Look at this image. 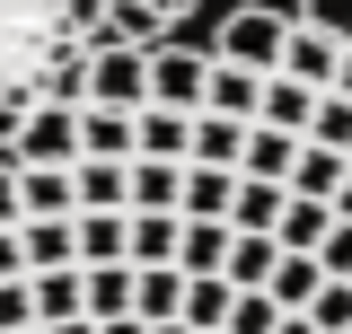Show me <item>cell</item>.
I'll return each mask as SVG.
<instances>
[{
    "label": "cell",
    "instance_id": "obj_1",
    "mask_svg": "<svg viewBox=\"0 0 352 334\" xmlns=\"http://www.w3.org/2000/svg\"><path fill=\"white\" fill-rule=\"evenodd\" d=\"M97 36V0H0V150L36 106H80Z\"/></svg>",
    "mask_w": 352,
    "mask_h": 334
},
{
    "label": "cell",
    "instance_id": "obj_2",
    "mask_svg": "<svg viewBox=\"0 0 352 334\" xmlns=\"http://www.w3.org/2000/svg\"><path fill=\"white\" fill-rule=\"evenodd\" d=\"M282 44H291V9H264V0H247V9H229L220 18V62H238V71H282Z\"/></svg>",
    "mask_w": 352,
    "mask_h": 334
},
{
    "label": "cell",
    "instance_id": "obj_3",
    "mask_svg": "<svg viewBox=\"0 0 352 334\" xmlns=\"http://www.w3.org/2000/svg\"><path fill=\"white\" fill-rule=\"evenodd\" d=\"M80 106H150V44L97 36V53H88V88H80Z\"/></svg>",
    "mask_w": 352,
    "mask_h": 334
},
{
    "label": "cell",
    "instance_id": "obj_4",
    "mask_svg": "<svg viewBox=\"0 0 352 334\" xmlns=\"http://www.w3.org/2000/svg\"><path fill=\"white\" fill-rule=\"evenodd\" d=\"M203 88H212V44H150V106L203 115Z\"/></svg>",
    "mask_w": 352,
    "mask_h": 334
},
{
    "label": "cell",
    "instance_id": "obj_5",
    "mask_svg": "<svg viewBox=\"0 0 352 334\" xmlns=\"http://www.w3.org/2000/svg\"><path fill=\"white\" fill-rule=\"evenodd\" d=\"M80 159V106H36L9 132V167H71Z\"/></svg>",
    "mask_w": 352,
    "mask_h": 334
},
{
    "label": "cell",
    "instance_id": "obj_6",
    "mask_svg": "<svg viewBox=\"0 0 352 334\" xmlns=\"http://www.w3.org/2000/svg\"><path fill=\"white\" fill-rule=\"evenodd\" d=\"M194 9H203V0H97V27L124 36V44H168Z\"/></svg>",
    "mask_w": 352,
    "mask_h": 334
},
{
    "label": "cell",
    "instance_id": "obj_7",
    "mask_svg": "<svg viewBox=\"0 0 352 334\" xmlns=\"http://www.w3.org/2000/svg\"><path fill=\"white\" fill-rule=\"evenodd\" d=\"M71 211H80L71 167H18V220H71Z\"/></svg>",
    "mask_w": 352,
    "mask_h": 334
},
{
    "label": "cell",
    "instance_id": "obj_8",
    "mask_svg": "<svg viewBox=\"0 0 352 334\" xmlns=\"http://www.w3.org/2000/svg\"><path fill=\"white\" fill-rule=\"evenodd\" d=\"M317 97H326V88H300L291 71H264L256 124H273V132H300V141H308V115H317Z\"/></svg>",
    "mask_w": 352,
    "mask_h": 334
},
{
    "label": "cell",
    "instance_id": "obj_9",
    "mask_svg": "<svg viewBox=\"0 0 352 334\" xmlns=\"http://www.w3.org/2000/svg\"><path fill=\"white\" fill-rule=\"evenodd\" d=\"M80 211H132V159H71Z\"/></svg>",
    "mask_w": 352,
    "mask_h": 334
},
{
    "label": "cell",
    "instance_id": "obj_10",
    "mask_svg": "<svg viewBox=\"0 0 352 334\" xmlns=\"http://www.w3.org/2000/svg\"><path fill=\"white\" fill-rule=\"evenodd\" d=\"M335 62H344V44H335V36H317V27H300V18H291V44H282V71H291L300 88H335Z\"/></svg>",
    "mask_w": 352,
    "mask_h": 334
},
{
    "label": "cell",
    "instance_id": "obj_11",
    "mask_svg": "<svg viewBox=\"0 0 352 334\" xmlns=\"http://www.w3.org/2000/svg\"><path fill=\"white\" fill-rule=\"evenodd\" d=\"M132 115L141 106H80V159H132Z\"/></svg>",
    "mask_w": 352,
    "mask_h": 334
},
{
    "label": "cell",
    "instance_id": "obj_12",
    "mask_svg": "<svg viewBox=\"0 0 352 334\" xmlns=\"http://www.w3.org/2000/svg\"><path fill=\"white\" fill-rule=\"evenodd\" d=\"M273 264H282V238L229 229V264H220V282H229V291H264V282H273Z\"/></svg>",
    "mask_w": 352,
    "mask_h": 334
},
{
    "label": "cell",
    "instance_id": "obj_13",
    "mask_svg": "<svg viewBox=\"0 0 352 334\" xmlns=\"http://www.w3.org/2000/svg\"><path fill=\"white\" fill-rule=\"evenodd\" d=\"M176 308H185V273L176 264H132V317L141 326H168Z\"/></svg>",
    "mask_w": 352,
    "mask_h": 334
},
{
    "label": "cell",
    "instance_id": "obj_14",
    "mask_svg": "<svg viewBox=\"0 0 352 334\" xmlns=\"http://www.w3.org/2000/svg\"><path fill=\"white\" fill-rule=\"evenodd\" d=\"M132 141H141L132 159H185V150H194V115H176V106H141V115H132Z\"/></svg>",
    "mask_w": 352,
    "mask_h": 334
},
{
    "label": "cell",
    "instance_id": "obj_15",
    "mask_svg": "<svg viewBox=\"0 0 352 334\" xmlns=\"http://www.w3.org/2000/svg\"><path fill=\"white\" fill-rule=\"evenodd\" d=\"M247 132H256V124H238V115H212V106H203L185 159H194V167H238V159H247Z\"/></svg>",
    "mask_w": 352,
    "mask_h": 334
},
{
    "label": "cell",
    "instance_id": "obj_16",
    "mask_svg": "<svg viewBox=\"0 0 352 334\" xmlns=\"http://www.w3.org/2000/svg\"><path fill=\"white\" fill-rule=\"evenodd\" d=\"M18 247H27V273H62V264H80V229L71 220H18Z\"/></svg>",
    "mask_w": 352,
    "mask_h": 334
},
{
    "label": "cell",
    "instance_id": "obj_17",
    "mask_svg": "<svg viewBox=\"0 0 352 334\" xmlns=\"http://www.w3.org/2000/svg\"><path fill=\"white\" fill-rule=\"evenodd\" d=\"M352 176L344 150H326V141H300V159H291V194H308V203H335V185Z\"/></svg>",
    "mask_w": 352,
    "mask_h": 334
},
{
    "label": "cell",
    "instance_id": "obj_18",
    "mask_svg": "<svg viewBox=\"0 0 352 334\" xmlns=\"http://www.w3.org/2000/svg\"><path fill=\"white\" fill-rule=\"evenodd\" d=\"M176 238H185V211H132L124 264H176Z\"/></svg>",
    "mask_w": 352,
    "mask_h": 334
},
{
    "label": "cell",
    "instance_id": "obj_19",
    "mask_svg": "<svg viewBox=\"0 0 352 334\" xmlns=\"http://www.w3.org/2000/svg\"><path fill=\"white\" fill-rule=\"evenodd\" d=\"M256 97H264V71H238V62H220V53H212V88H203V106L256 124Z\"/></svg>",
    "mask_w": 352,
    "mask_h": 334
},
{
    "label": "cell",
    "instance_id": "obj_20",
    "mask_svg": "<svg viewBox=\"0 0 352 334\" xmlns=\"http://www.w3.org/2000/svg\"><path fill=\"white\" fill-rule=\"evenodd\" d=\"M326 229H335V203H308V194H291V203H282V220H273L282 255H317V247H326Z\"/></svg>",
    "mask_w": 352,
    "mask_h": 334
},
{
    "label": "cell",
    "instance_id": "obj_21",
    "mask_svg": "<svg viewBox=\"0 0 352 334\" xmlns=\"http://www.w3.org/2000/svg\"><path fill=\"white\" fill-rule=\"evenodd\" d=\"M80 308L106 326V317H132V264H80Z\"/></svg>",
    "mask_w": 352,
    "mask_h": 334
},
{
    "label": "cell",
    "instance_id": "obj_22",
    "mask_svg": "<svg viewBox=\"0 0 352 334\" xmlns=\"http://www.w3.org/2000/svg\"><path fill=\"white\" fill-rule=\"evenodd\" d=\"M229 194H238V167H194L185 159V220H229Z\"/></svg>",
    "mask_w": 352,
    "mask_h": 334
},
{
    "label": "cell",
    "instance_id": "obj_23",
    "mask_svg": "<svg viewBox=\"0 0 352 334\" xmlns=\"http://www.w3.org/2000/svg\"><path fill=\"white\" fill-rule=\"evenodd\" d=\"M282 203H291V185H264V176H238V194H229V229H256V238H273V220H282Z\"/></svg>",
    "mask_w": 352,
    "mask_h": 334
},
{
    "label": "cell",
    "instance_id": "obj_24",
    "mask_svg": "<svg viewBox=\"0 0 352 334\" xmlns=\"http://www.w3.org/2000/svg\"><path fill=\"white\" fill-rule=\"evenodd\" d=\"M291 159H300V132H273V124H256V132H247V159H238V176L291 185Z\"/></svg>",
    "mask_w": 352,
    "mask_h": 334
},
{
    "label": "cell",
    "instance_id": "obj_25",
    "mask_svg": "<svg viewBox=\"0 0 352 334\" xmlns=\"http://www.w3.org/2000/svg\"><path fill=\"white\" fill-rule=\"evenodd\" d=\"M71 229H80V264H124L132 211H71Z\"/></svg>",
    "mask_w": 352,
    "mask_h": 334
},
{
    "label": "cell",
    "instance_id": "obj_26",
    "mask_svg": "<svg viewBox=\"0 0 352 334\" xmlns=\"http://www.w3.org/2000/svg\"><path fill=\"white\" fill-rule=\"evenodd\" d=\"M229 282H220V273H185V308H176V326H194V334H220L229 326Z\"/></svg>",
    "mask_w": 352,
    "mask_h": 334
},
{
    "label": "cell",
    "instance_id": "obj_27",
    "mask_svg": "<svg viewBox=\"0 0 352 334\" xmlns=\"http://www.w3.org/2000/svg\"><path fill=\"white\" fill-rule=\"evenodd\" d=\"M185 203V159H132V211H176Z\"/></svg>",
    "mask_w": 352,
    "mask_h": 334
},
{
    "label": "cell",
    "instance_id": "obj_28",
    "mask_svg": "<svg viewBox=\"0 0 352 334\" xmlns=\"http://www.w3.org/2000/svg\"><path fill=\"white\" fill-rule=\"evenodd\" d=\"M264 291H273V308H282V317H300L308 299L326 291V264H317V255H282V264H273V282H264Z\"/></svg>",
    "mask_w": 352,
    "mask_h": 334
},
{
    "label": "cell",
    "instance_id": "obj_29",
    "mask_svg": "<svg viewBox=\"0 0 352 334\" xmlns=\"http://www.w3.org/2000/svg\"><path fill=\"white\" fill-rule=\"evenodd\" d=\"M229 264V220H185L176 238V273H220Z\"/></svg>",
    "mask_w": 352,
    "mask_h": 334
},
{
    "label": "cell",
    "instance_id": "obj_30",
    "mask_svg": "<svg viewBox=\"0 0 352 334\" xmlns=\"http://www.w3.org/2000/svg\"><path fill=\"white\" fill-rule=\"evenodd\" d=\"M27 282H36V326L88 317V308H80V264H62V273H27Z\"/></svg>",
    "mask_w": 352,
    "mask_h": 334
},
{
    "label": "cell",
    "instance_id": "obj_31",
    "mask_svg": "<svg viewBox=\"0 0 352 334\" xmlns=\"http://www.w3.org/2000/svg\"><path fill=\"white\" fill-rule=\"evenodd\" d=\"M308 141H326V150H344V159H352V97L326 88V97H317V115H308Z\"/></svg>",
    "mask_w": 352,
    "mask_h": 334
},
{
    "label": "cell",
    "instance_id": "obj_32",
    "mask_svg": "<svg viewBox=\"0 0 352 334\" xmlns=\"http://www.w3.org/2000/svg\"><path fill=\"white\" fill-rule=\"evenodd\" d=\"M300 317H308V326H317V334H352V282H326V291L308 299Z\"/></svg>",
    "mask_w": 352,
    "mask_h": 334
},
{
    "label": "cell",
    "instance_id": "obj_33",
    "mask_svg": "<svg viewBox=\"0 0 352 334\" xmlns=\"http://www.w3.org/2000/svg\"><path fill=\"white\" fill-rule=\"evenodd\" d=\"M273 326H282L273 291H238V299H229V326H220V334H273Z\"/></svg>",
    "mask_w": 352,
    "mask_h": 334
},
{
    "label": "cell",
    "instance_id": "obj_34",
    "mask_svg": "<svg viewBox=\"0 0 352 334\" xmlns=\"http://www.w3.org/2000/svg\"><path fill=\"white\" fill-rule=\"evenodd\" d=\"M300 27H317V36L352 44V0H300Z\"/></svg>",
    "mask_w": 352,
    "mask_h": 334
},
{
    "label": "cell",
    "instance_id": "obj_35",
    "mask_svg": "<svg viewBox=\"0 0 352 334\" xmlns=\"http://www.w3.org/2000/svg\"><path fill=\"white\" fill-rule=\"evenodd\" d=\"M18 326H36V282H27V273L0 282V334H18Z\"/></svg>",
    "mask_w": 352,
    "mask_h": 334
},
{
    "label": "cell",
    "instance_id": "obj_36",
    "mask_svg": "<svg viewBox=\"0 0 352 334\" xmlns=\"http://www.w3.org/2000/svg\"><path fill=\"white\" fill-rule=\"evenodd\" d=\"M317 264H326V282H352V220H335V229H326Z\"/></svg>",
    "mask_w": 352,
    "mask_h": 334
},
{
    "label": "cell",
    "instance_id": "obj_37",
    "mask_svg": "<svg viewBox=\"0 0 352 334\" xmlns=\"http://www.w3.org/2000/svg\"><path fill=\"white\" fill-rule=\"evenodd\" d=\"M27 273V247H18V229H0V282H18Z\"/></svg>",
    "mask_w": 352,
    "mask_h": 334
},
{
    "label": "cell",
    "instance_id": "obj_38",
    "mask_svg": "<svg viewBox=\"0 0 352 334\" xmlns=\"http://www.w3.org/2000/svg\"><path fill=\"white\" fill-rule=\"evenodd\" d=\"M0 229H18V167L0 159Z\"/></svg>",
    "mask_w": 352,
    "mask_h": 334
},
{
    "label": "cell",
    "instance_id": "obj_39",
    "mask_svg": "<svg viewBox=\"0 0 352 334\" xmlns=\"http://www.w3.org/2000/svg\"><path fill=\"white\" fill-rule=\"evenodd\" d=\"M44 334H97V317H62V326H44Z\"/></svg>",
    "mask_w": 352,
    "mask_h": 334
},
{
    "label": "cell",
    "instance_id": "obj_40",
    "mask_svg": "<svg viewBox=\"0 0 352 334\" xmlns=\"http://www.w3.org/2000/svg\"><path fill=\"white\" fill-rule=\"evenodd\" d=\"M97 334H150V326H141V317H106Z\"/></svg>",
    "mask_w": 352,
    "mask_h": 334
},
{
    "label": "cell",
    "instance_id": "obj_41",
    "mask_svg": "<svg viewBox=\"0 0 352 334\" xmlns=\"http://www.w3.org/2000/svg\"><path fill=\"white\" fill-rule=\"evenodd\" d=\"M335 97H352V44H344V62H335Z\"/></svg>",
    "mask_w": 352,
    "mask_h": 334
},
{
    "label": "cell",
    "instance_id": "obj_42",
    "mask_svg": "<svg viewBox=\"0 0 352 334\" xmlns=\"http://www.w3.org/2000/svg\"><path fill=\"white\" fill-rule=\"evenodd\" d=\"M335 220H352V176H344V185H335Z\"/></svg>",
    "mask_w": 352,
    "mask_h": 334
},
{
    "label": "cell",
    "instance_id": "obj_43",
    "mask_svg": "<svg viewBox=\"0 0 352 334\" xmlns=\"http://www.w3.org/2000/svg\"><path fill=\"white\" fill-rule=\"evenodd\" d=\"M273 334H317V326H308V317H282V326H273Z\"/></svg>",
    "mask_w": 352,
    "mask_h": 334
},
{
    "label": "cell",
    "instance_id": "obj_44",
    "mask_svg": "<svg viewBox=\"0 0 352 334\" xmlns=\"http://www.w3.org/2000/svg\"><path fill=\"white\" fill-rule=\"evenodd\" d=\"M150 334H194V326H176V317H168V326H150Z\"/></svg>",
    "mask_w": 352,
    "mask_h": 334
},
{
    "label": "cell",
    "instance_id": "obj_45",
    "mask_svg": "<svg viewBox=\"0 0 352 334\" xmlns=\"http://www.w3.org/2000/svg\"><path fill=\"white\" fill-rule=\"evenodd\" d=\"M18 334H44V326H18Z\"/></svg>",
    "mask_w": 352,
    "mask_h": 334
}]
</instances>
